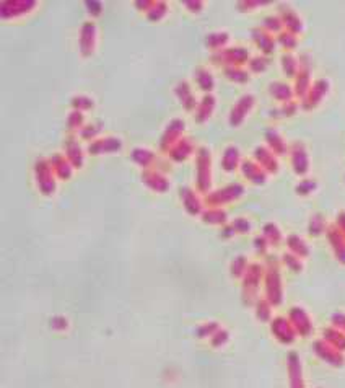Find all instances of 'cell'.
I'll return each instance as SVG.
<instances>
[{
  "label": "cell",
  "instance_id": "31",
  "mask_svg": "<svg viewBox=\"0 0 345 388\" xmlns=\"http://www.w3.org/2000/svg\"><path fill=\"white\" fill-rule=\"evenodd\" d=\"M178 95L181 97V100H183V105H184L187 109L193 108V105H194V97L190 95L189 87H187L186 82L181 83V85H178Z\"/></svg>",
  "mask_w": 345,
  "mask_h": 388
},
{
  "label": "cell",
  "instance_id": "40",
  "mask_svg": "<svg viewBox=\"0 0 345 388\" xmlns=\"http://www.w3.org/2000/svg\"><path fill=\"white\" fill-rule=\"evenodd\" d=\"M267 65H269V62H267L265 58H253L251 61H249V67H251L253 72H264L267 69Z\"/></svg>",
  "mask_w": 345,
  "mask_h": 388
},
{
  "label": "cell",
  "instance_id": "16",
  "mask_svg": "<svg viewBox=\"0 0 345 388\" xmlns=\"http://www.w3.org/2000/svg\"><path fill=\"white\" fill-rule=\"evenodd\" d=\"M241 170H243V175L251 183H254V184H264L265 183L267 173L257 163L251 162V160H244L243 165H241Z\"/></svg>",
  "mask_w": 345,
  "mask_h": 388
},
{
  "label": "cell",
  "instance_id": "15",
  "mask_svg": "<svg viewBox=\"0 0 345 388\" xmlns=\"http://www.w3.org/2000/svg\"><path fill=\"white\" fill-rule=\"evenodd\" d=\"M223 62L228 64L229 67H239L249 59V52L246 47H232V49H226L222 52Z\"/></svg>",
  "mask_w": 345,
  "mask_h": 388
},
{
  "label": "cell",
  "instance_id": "38",
  "mask_svg": "<svg viewBox=\"0 0 345 388\" xmlns=\"http://www.w3.org/2000/svg\"><path fill=\"white\" fill-rule=\"evenodd\" d=\"M199 77H197V80H199V83H200V87H202V90H212L214 88V79H212V75H210L207 70H199Z\"/></svg>",
  "mask_w": 345,
  "mask_h": 388
},
{
  "label": "cell",
  "instance_id": "10",
  "mask_svg": "<svg viewBox=\"0 0 345 388\" xmlns=\"http://www.w3.org/2000/svg\"><path fill=\"white\" fill-rule=\"evenodd\" d=\"M243 193H244V188L241 184H229L223 189H220V191L214 193L212 196H208L207 201L214 206H218V204H225V202L238 199Z\"/></svg>",
  "mask_w": 345,
  "mask_h": 388
},
{
  "label": "cell",
  "instance_id": "29",
  "mask_svg": "<svg viewBox=\"0 0 345 388\" xmlns=\"http://www.w3.org/2000/svg\"><path fill=\"white\" fill-rule=\"evenodd\" d=\"M225 73H226L228 79H232L233 82H238V83H244V82L249 80L247 72L243 70L241 67H226Z\"/></svg>",
  "mask_w": 345,
  "mask_h": 388
},
{
  "label": "cell",
  "instance_id": "18",
  "mask_svg": "<svg viewBox=\"0 0 345 388\" xmlns=\"http://www.w3.org/2000/svg\"><path fill=\"white\" fill-rule=\"evenodd\" d=\"M324 341L329 343L332 347H335L340 353L345 351V333L340 329H337L335 326L324 329Z\"/></svg>",
  "mask_w": 345,
  "mask_h": 388
},
{
  "label": "cell",
  "instance_id": "42",
  "mask_svg": "<svg viewBox=\"0 0 345 388\" xmlns=\"http://www.w3.org/2000/svg\"><path fill=\"white\" fill-rule=\"evenodd\" d=\"M296 103L295 101H289V103H283V106L280 108V113H282V116H293L295 113H296Z\"/></svg>",
  "mask_w": 345,
  "mask_h": 388
},
{
  "label": "cell",
  "instance_id": "12",
  "mask_svg": "<svg viewBox=\"0 0 345 388\" xmlns=\"http://www.w3.org/2000/svg\"><path fill=\"white\" fill-rule=\"evenodd\" d=\"M325 233H328V240L334 250L335 258H337L342 264H345V236L337 229V225L329 227V229L325 230Z\"/></svg>",
  "mask_w": 345,
  "mask_h": 388
},
{
  "label": "cell",
  "instance_id": "35",
  "mask_svg": "<svg viewBox=\"0 0 345 388\" xmlns=\"http://www.w3.org/2000/svg\"><path fill=\"white\" fill-rule=\"evenodd\" d=\"M264 28L271 33H282L283 23L279 16H267L264 20Z\"/></svg>",
  "mask_w": 345,
  "mask_h": 388
},
{
  "label": "cell",
  "instance_id": "21",
  "mask_svg": "<svg viewBox=\"0 0 345 388\" xmlns=\"http://www.w3.org/2000/svg\"><path fill=\"white\" fill-rule=\"evenodd\" d=\"M269 91L271 95L279 101H283V103H289L292 101V97H293V90L290 85H286L283 82H272L271 87H269Z\"/></svg>",
  "mask_w": 345,
  "mask_h": 388
},
{
  "label": "cell",
  "instance_id": "43",
  "mask_svg": "<svg viewBox=\"0 0 345 388\" xmlns=\"http://www.w3.org/2000/svg\"><path fill=\"white\" fill-rule=\"evenodd\" d=\"M254 247H256L257 253L264 254V253L267 251V247H269V242H267V240L264 238V235H262V236H257V238L254 240Z\"/></svg>",
  "mask_w": 345,
  "mask_h": 388
},
{
  "label": "cell",
  "instance_id": "2",
  "mask_svg": "<svg viewBox=\"0 0 345 388\" xmlns=\"http://www.w3.org/2000/svg\"><path fill=\"white\" fill-rule=\"evenodd\" d=\"M264 276V271L261 264H251L244 274V284H243V300L246 305H251L257 297L259 282Z\"/></svg>",
  "mask_w": 345,
  "mask_h": 388
},
{
  "label": "cell",
  "instance_id": "7",
  "mask_svg": "<svg viewBox=\"0 0 345 388\" xmlns=\"http://www.w3.org/2000/svg\"><path fill=\"white\" fill-rule=\"evenodd\" d=\"M292 165L296 175H306L310 170V157L306 152V147L301 142H295L292 147Z\"/></svg>",
  "mask_w": 345,
  "mask_h": 388
},
{
  "label": "cell",
  "instance_id": "17",
  "mask_svg": "<svg viewBox=\"0 0 345 388\" xmlns=\"http://www.w3.org/2000/svg\"><path fill=\"white\" fill-rule=\"evenodd\" d=\"M199 165H200V189H208L210 186V155H208V150L207 149H200V160H199Z\"/></svg>",
  "mask_w": 345,
  "mask_h": 388
},
{
  "label": "cell",
  "instance_id": "5",
  "mask_svg": "<svg viewBox=\"0 0 345 388\" xmlns=\"http://www.w3.org/2000/svg\"><path fill=\"white\" fill-rule=\"evenodd\" d=\"M329 91V82L325 79H319L318 82H314L311 85L310 91L306 93V97L303 98V108L304 109H313L319 105L322 98L328 95Z\"/></svg>",
  "mask_w": 345,
  "mask_h": 388
},
{
  "label": "cell",
  "instance_id": "1",
  "mask_svg": "<svg viewBox=\"0 0 345 388\" xmlns=\"http://www.w3.org/2000/svg\"><path fill=\"white\" fill-rule=\"evenodd\" d=\"M271 266L265 272V299L272 305H280L283 299V289H282V278L280 272L275 266V260H269Z\"/></svg>",
  "mask_w": 345,
  "mask_h": 388
},
{
  "label": "cell",
  "instance_id": "14",
  "mask_svg": "<svg viewBox=\"0 0 345 388\" xmlns=\"http://www.w3.org/2000/svg\"><path fill=\"white\" fill-rule=\"evenodd\" d=\"M311 88V69L310 64H301V67L296 73V83H295V93L298 95L300 98H304L306 93Z\"/></svg>",
  "mask_w": 345,
  "mask_h": 388
},
{
  "label": "cell",
  "instance_id": "22",
  "mask_svg": "<svg viewBox=\"0 0 345 388\" xmlns=\"http://www.w3.org/2000/svg\"><path fill=\"white\" fill-rule=\"evenodd\" d=\"M286 245H289L290 253L298 258H306L310 254L308 245H306V242L303 238H300L298 235H290L289 238H286Z\"/></svg>",
  "mask_w": 345,
  "mask_h": 388
},
{
  "label": "cell",
  "instance_id": "33",
  "mask_svg": "<svg viewBox=\"0 0 345 388\" xmlns=\"http://www.w3.org/2000/svg\"><path fill=\"white\" fill-rule=\"evenodd\" d=\"M279 43L285 47V49H295L296 44H298V40H296V34H293L290 31H282L279 34Z\"/></svg>",
  "mask_w": 345,
  "mask_h": 388
},
{
  "label": "cell",
  "instance_id": "48",
  "mask_svg": "<svg viewBox=\"0 0 345 388\" xmlns=\"http://www.w3.org/2000/svg\"><path fill=\"white\" fill-rule=\"evenodd\" d=\"M259 5H262V2H239L238 8H256Z\"/></svg>",
  "mask_w": 345,
  "mask_h": 388
},
{
  "label": "cell",
  "instance_id": "45",
  "mask_svg": "<svg viewBox=\"0 0 345 388\" xmlns=\"http://www.w3.org/2000/svg\"><path fill=\"white\" fill-rule=\"evenodd\" d=\"M228 341V333L226 331H217V333L214 335V341L212 344L214 346H222Z\"/></svg>",
  "mask_w": 345,
  "mask_h": 388
},
{
  "label": "cell",
  "instance_id": "30",
  "mask_svg": "<svg viewBox=\"0 0 345 388\" xmlns=\"http://www.w3.org/2000/svg\"><path fill=\"white\" fill-rule=\"evenodd\" d=\"M215 108V98L214 97H205L202 100V106H200V113H199V121H205L210 115H212V111Z\"/></svg>",
  "mask_w": 345,
  "mask_h": 388
},
{
  "label": "cell",
  "instance_id": "44",
  "mask_svg": "<svg viewBox=\"0 0 345 388\" xmlns=\"http://www.w3.org/2000/svg\"><path fill=\"white\" fill-rule=\"evenodd\" d=\"M332 323H334L335 328L345 333V313H335V315H332Z\"/></svg>",
  "mask_w": 345,
  "mask_h": 388
},
{
  "label": "cell",
  "instance_id": "39",
  "mask_svg": "<svg viewBox=\"0 0 345 388\" xmlns=\"http://www.w3.org/2000/svg\"><path fill=\"white\" fill-rule=\"evenodd\" d=\"M226 43H228L226 33H215V34L208 36V46H212V47H222Z\"/></svg>",
  "mask_w": 345,
  "mask_h": 388
},
{
  "label": "cell",
  "instance_id": "28",
  "mask_svg": "<svg viewBox=\"0 0 345 388\" xmlns=\"http://www.w3.org/2000/svg\"><path fill=\"white\" fill-rule=\"evenodd\" d=\"M271 302L267 300V299H261V300H257V305H256V315H257V318L261 320V321H269L271 320Z\"/></svg>",
  "mask_w": 345,
  "mask_h": 388
},
{
  "label": "cell",
  "instance_id": "3",
  "mask_svg": "<svg viewBox=\"0 0 345 388\" xmlns=\"http://www.w3.org/2000/svg\"><path fill=\"white\" fill-rule=\"evenodd\" d=\"M289 320L290 323L293 325L296 335L300 336H310L313 333V323H311V318L310 315L306 313V311L301 307H293L290 308V313H289Z\"/></svg>",
  "mask_w": 345,
  "mask_h": 388
},
{
  "label": "cell",
  "instance_id": "8",
  "mask_svg": "<svg viewBox=\"0 0 345 388\" xmlns=\"http://www.w3.org/2000/svg\"><path fill=\"white\" fill-rule=\"evenodd\" d=\"M286 367H289V382L290 388H304L303 380V368L300 356L296 353H290L286 357Z\"/></svg>",
  "mask_w": 345,
  "mask_h": 388
},
{
  "label": "cell",
  "instance_id": "47",
  "mask_svg": "<svg viewBox=\"0 0 345 388\" xmlns=\"http://www.w3.org/2000/svg\"><path fill=\"white\" fill-rule=\"evenodd\" d=\"M86 7H90L91 8V13H94V15H98L100 13V10H101V4H98V2H86Z\"/></svg>",
  "mask_w": 345,
  "mask_h": 388
},
{
  "label": "cell",
  "instance_id": "11",
  "mask_svg": "<svg viewBox=\"0 0 345 388\" xmlns=\"http://www.w3.org/2000/svg\"><path fill=\"white\" fill-rule=\"evenodd\" d=\"M254 157L257 160V165L261 167L265 173L279 172V162H277L275 154H272V150L265 149V147H257L254 150Z\"/></svg>",
  "mask_w": 345,
  "mask_h": 388
},
{
  "label": "cell",
  "instance_id": "34",
  "mask_svg": "<svg viewBox=\"0 0 345 388\" xmlns=\"http://www.w3.org/2000/svg\"><path fill=\"white\" fill-rule=\"evenodd\" d=\"M204 220L208 224H223L226 220V214L222 209H212L204 214Z\"/></svg>",
  "mask_w": 345,
  "mask_h": 388
},
{
  "label": "cell",
  "instance_id": "32",
  "mask_svg": "<svg viewBox=\"0 0 345 388\" xmlns=\"http://www.w3.org/2000/svg\"><path fill=\"white\" fill-rule=\"evenodd\" d=\"M247 260L244 256H238L233 263H232V274L235 278H241L247 271Z\"/></svg>",
  "mask_w": 345,
  "mask_h": 388
},
{
  "label": "cell",
  "instance_id": "36",
  "mask_svg": "<svg viewBox=\"0 0 345 388\" xmlns=\"http://www.w3.org/2000/svg\"><path fill=\"white\" fill-rule=\"evenodd\" d=\"M283 263H285L286 266H289L292 271H295V272H300V271L303 269L301 258L295 256V254H292V253H285V254H283Z\"/></svg>",
  "mask_w": 345,
  "mask_h": 388
},
{
  "label": "cell",
  "instance_id": "46",
  "mask_svg": "<svg viewBox=\"0 0 345 388\" xmlns=\"http://www.w3.org/2000/svg\"><path fill=\"white\" fill-rule=\"evenodd\" d=\"M337 229L342 232V235L345 236V211H342L337 215Z\"/></svg>",
  "mask_w": 345,
  "mask_h": 388
},
{
  "label": "cell",
  "instance_id": "25",
  "mask_svg": "<svg viewBox=\"0 0 345 388\" xmlns=\"http://www.w3.org/2000/svg\"><path fill=\"white\" fill-rule=\"evenodd\" d=\"M282 67H283V72L286 73V77H296V73L300 70V64L293 54L286 52L282 56Z\"/></svg>",
  "mask_w": 345,
  "mask_h": 388
},
{
  "label": "cell",
  "instance_id": "13",
  "mask_svg": "<svg viewBox=\"0 0 345 388\" xmlns=\"http://www.w3.org/2000/svg\"><path fill=\"white\" fill-rule=\"evenodd\" d=\"M280 20H282L283 26L286 28V31H290L293 34H298L303 31V22H301V18L296 15L293 8L282 5L280 7Z\"/></svg>",
  "mask_w": 345,
  "mask_h": 388
},
{
  "label": "cell",
  "instance_id": "26",
  "mask_svg": "<svg viewBox=\"0 0 345 388\" xmlns=\"http://www.w3.org/2000/svg\"><path fill=\"white\" fill-rule=\"evenodd\" d=\"M308 230L313 236H319L321 233L325 232V220L321 214H314L311 219H310V225H308Z\"/></svg>",
  "mask_w": 345,
  "mask_h": 388
},
{
  "label": "cell",
  "instance_id": "9",
  "mask_svg": "<svg viewBox=\"0 0 345 388\" xmlns=\"http://www.w3.org/2000/svg\"><path fill=\"white\" fill-rule=\"evenodd\" d=\"M253 106H254V97H253V95H244V97L239 98L236 101V105L233 106L232 113H229V122H232V126L241 124Z\"/></svg>",
  "mask_w": 345,
  "mask_h": 388
},
{
  "label": "cell",
  "instance_id": "37",
  "mask_svg": "<svg viewBox=\"0 0 345 388\" xmlns=\"http://www.w3.org/2000/svg\"><path fill=\"white\" fill-rule=\"evenodd\" d=\"M316 181H313V179H301L300 184L296 186V193H298L300 196H310L314 189H316Z\"/></svg>",
  "mask_w": 345,
  "mask_h": 388
},
{
  "label": "cell",
  "instance_id": "19",
  "mask_svg": "<svg viewBox=\"0 0 345 388\" xmlns=\"http://www.w3.org/2000/svg\"><path fill=\"white\" fill-rule=\"evenodd\" d=\"M265 140H267V144H269L272 154H275V155H285L286 154L285 140L275 129H269L265 132Z\"/></svg>",
  "mask_w": 345,
  "mask_h": 388
},
{
  "label": "cell",
  "instance_id": "24",
  "mask_svg": "<svg viewBox=\"0 0 345 388\" xmlns=\"http://www.w3.org/2000/svg\"><path fill=\"white\" fill-rule=\"evenodd\" d=\"M238 163H239V150L236 147H228L222 160L223 170L225 172H233V170H236Z\"/></svg>",
  "mask_w": 345,
  "mask_h": 388
},
{
  "label": "cell",
  "instance_id": "6",
  "mask_svg": "<svg viewBox=\"0 0 345 388\" xmlns=\"http://www.w3.org/2000/svg\"><path fill=\"white\" fill-rule=\"evenodd\" d=\"M271 328H272L274 336H275L277 339H279L280 343L290 344V343L295 341L296 331H295L293 325L290 323V320H286V318H283V317H279V318H275V320L272 321Z\"/></svg>",
  "mask_w": 345,
  "mask_h": 388
},
{
  "label": "cell",
  "instance_id": "20",
  "mask_svg": "<svg viewBox=\"0 0 345 388\" xmlns=\"http://www.w3.org/2000/svg\"><path fill=\"white\" fill-rule=\"evenodd\" d=\"M253 40L256 41V44L259 46V49H261L262 52L265 54H272L274 49H275V41L274 38L264 31V30H254L253 31Z\"/></svg>",
  "mask_w": 345,
  "mask_h": 388
},
{
  "label": "cell",
  "instance_id": "23",
  "mask_svg": "<svg viewBox=\"0 0 345 388\" xmlns=\"http://www.w3.org/2000/svg\"><path fill=\"white\" fill-rule=\"evenodd\" d=\"M94 26L91 23H85L82 30V52L83 56H88L93 51L94 46Z\"/></svg>",
  "mask_w": 345,
  "mask_h": 388
},
{
  "label": "cell",
  "instance_id": "4",
  "mask_svg": "<svg viewBox=\"0 0 345 388\" xmlns=\"http://www.w3.org/2000/svg\"><path fill=\"white\" fill-rule=\"evenodd\" d=\"M313 349H314V353L318 354L324 362H328L329 365L340 367L345 362L343 354L340 351H337L335 347H332L329 343H325L324 339H321V341H314Z\"/></svg>",
  "mask_w": 345,
  "mask_h": 388
},
{
  "label": "cell",
  "instance_id": "27",
  "mask_svg": "<svg viewBox=\"0 0 345 388\" xmlns=\"http://www.w3.org/2000/svg\"><path fill=\"white\" fill-rule=\"evenodd\" d=\"M264 238L271 245H279L282 240V232L277 225L267 224V225H264Z\"/></svg>",
  "mask_w": 345,
  "mask_h": 388
},
{
  "label": "cell",
  "instance_id": "41",
  "mask_svg": "<svg viewBox=\"0 0 345 388\" xmlns=\"http://www.w3.org/2000/svg\"><path fill=\"white\" fill-rule=\"evenodd\" d=\"M233 227H235V230L238 233H247L249 230H251V224H249V220L244 219V217H239V219H236L233 222Z\"/></svg>",
  "mask_w": 345,
  "mask_h": 388
}]
</instances>
